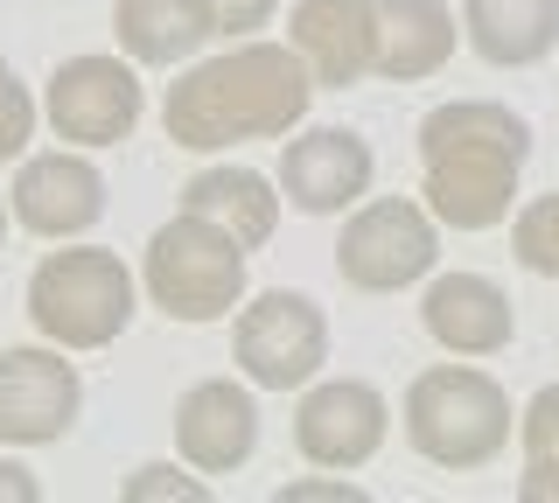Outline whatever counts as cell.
<instances>
[{"mask_svg":"<svg viewBox=\"0 0 559 503\" xmlns=\"http://www.w3.org/2000/svg\"><path fill=\"white\" fill-rule=\"evenodd\" d=\"M406 441L433 468H489L511 447V392L476 363H433L406 385Z\"/></svg>","mask_w":559,"mask_h":503,"instance_id":"obj_3","label":"cell"},{"mask_svg":"<svg viewBox=\"0 0 559 503\" xmlns=\"http://www.w3.org/2000/svg\"><path fill=\"white\" fill-rule=\"evenodd\" d=\"M112 36H119V49H127L133 63L168 71V63H189L210 36H217V8H210V0H119Z\"/></svg>","mask_w":559,"mask_h":503,"instance_id":"obj_18","label":"cell"},{"mask_svg":"<svg viewBox=\"0 0 559 503\" xmlns=\"http://www.w3.org/2000/svg\"><path fill=\"white\" fill-rule=\"evenodd\" d=\"M314 106V71L301 63L294 43H259L245 36L224 57L189 63L168 84L162 127L175 147L189 154H217L238 141H287Z\"/></svg>","mask_w":559,"mask_h":503,"instance_id":"obj_1","label":"cell"},{"mask_svg":"<svg viewBox=\"0 0 559 503\" xmlns=\"http://www.w3.org/2000/svg\"><path fill=\"white\" fill-rule=\"evenodd\" d=\"M245 259L252 252L224 224H210L197 211H175L147 238V252H140V287H147V301L168 322L203 328V322H224L245 301Z\"/></svg>","mask_w":559,"mask_h":503,"instance_id":"obj_4","label":"cell"},{"mask_svg":"<svg viewBox=\"0 0 559 503\" xmlns=\"http://www.w3.org/2000/svg\"><path fill=\"white\" fill-rule=\"evenodd\" d=\"M273 503H364V490L343 476H294L273 490Z\"/></svg>","mask_w":559,"mask_h":503,"instance_id":"obj_24","label":"cell"},{"mask_svg":"<svg viewBox=\"0 0 559 503\" xmlns=\"http://www.w3.org/2000/svg\"><path fill=\"white\" fill-rule=\"evenodd\" d=\"M147 112V92L133 77V57H105V49H84V57H63L49 71L43 92V119L57 127V141L70 147H119Z\"/></svg>","mask_w":559,"mask_h":503,"instance_id":"obj_8","label":"cell"},{"mask_svg":"<svg viewBox=\"0 0 559 503\" xmlns=\"http://www.w3.org/2000/svg\"><path fill=\"white\" fill-rule=\"evenodd\" d=\"M532 161V127L503 98H448L419 119V182L448 231H497L511 217L518 176Z\"/></svg>","mask_w":559,"mask_h":503,"instance_id":"obj_2","label":"cell"},{"mask_svg":"<svg viewBox=\"0 0 559 503\" xmlns=\"http://www.w3.org/2000/svg\"><path fill=\"white\" fill-rule=\"evenodd\" d=\"M0 238H8V196H0Z\"/></svg>","mask_w":559,"mask_h":503,"instance_id":"obj_27","label":"cell"},{"mask_svg":"<svg viewBox=\"0 0 559 503\" xmlns=\"http://www.w3.org/2000/svg\"><path fill=\"white\" fill-rule=\"evenodd\" d=\"M378 57L371 71L384 84H419L454 57V8L448 0H371Z\"/></svg>","mask_w":559,"mask_h":503,"instance_id":"obj_16","label":"cell"},{"mask_svg":"<svg viewBox=\"0 0 559 503\" xmlns=\"http://www.w3.org/2000/svg\"><path fill=\"white\" fill-rule=\"evenodd\" d=\"M28 141H35V98H28V84L8 71V57H0V161L28 154Z\"/></svg>","mask_w":559,"mask_h":503,"instance_id":"obj_23","label":"cell"},{"mask_svg":"<svg viewBox=\"0 0 559 503\" xmlns=\"http://www.w3.org/2000/svg\"><path fill=\"white\" fill-rule=\"evenodd\" d=\"M518 441H524V503H559V385H538L532 406L518 412Z\"/></svg>","mask_w":559,"mask_h":503,"instance_id":"obj_20","label":"cell"},{"mask_svg":"<svg viewBox=\"0 0 559 503\" xmlns=\"http://www.w3.org/2000/svg\"><path fill=\"white\" fill-rule=\"evenodd\" d=\"M231 357L238 371L252 378L259 392H301L322 378L329 363V315L322 301L294 287H266L252 301H238V322H231Z\"/></svg>","mask_w":559,"mask_h":503,"instance_id":"obj_6","label":"cell"},{"mask_svg":"<svg viewBox=\"0 0 559 503\" xmlns=\"http://www.w3.org/2000/svg\"><path fill=\"white\" fill-rule=\"evenodd\" d=\"M210 8H217V36H259V28L273 22L280 14V0H210Z\"/></svg>","mask_w":559,"mask_h":503,"instance_id":"obj_25","label":"cell"},{"mask_svg":"<svg viewBox=\"0 0 559 503\" xmlns=\"http://www.w3.org/2000/svg\"><path fill=\"white\" fill-rule=\"evenodd\" d=\"M133 308H140V287H133L127 259L105 245H63L28 273V322L57 350H105V343H119Z\"/></svg>","mask_w":559,"mask_h":503,"instance_id":"obj_5","label":"cell"},{"mask_svg":"<svg viewBox=\"0 0 559 503\" xmlns=\"http://www.w3.org/2000/svg\"><path fill=\"white\" fill-rule=\"evenodd\" d=\"M441 266V231L433 211H419L406 196H371L357 203L336 238V273L357 294H399Z\"/></svg>","mask_w":559,"mask_h":503,"instance_id":"obj_7","label":"cell"},{"mask_svg":"<svg viewBox=\"0 0 559 503\" xmlns=\"http://www.w3.org/2000/svg\"><path fill=\"white\" fill-rule=\"evenodd\" d=\"M511 259L538 280H559V189L552 196H532L511 224Z\"/></svg>","mask_w":559,"mask_h":503,"instance_id":"obj_21","label":"cell"},{"mask_svg":"<svg viewBox=\"0 0 559 503\" xmlns=\"http://www.w3.org/2000/svg\"><path fill=\"white\" fill-rule=\"evenodd\" d=\"M462 36L497 71H532L559 49V0H462Z\"/></svg>","mask_w":559,"mask_h":503,"instance_id":"obj_17","label":"cell"},{"mask_svg":"<svg viewBox=\"0 0 559 503\" xmlns=\"http://www.w3.org/2000/svg\"><path fill=\"white\" fill-rule=\"evenodd\" d=\"M0 503H43V482H35L22 462H8V455H0Z\"/></svg>","mask_w":559,"mask_h":503,"instance_id":"obj_26","label":"cell"},{"mask_svg":"<svg viewBox=\"0 0 559 503\" xmlns=\"http://www.w3.org/2000/svg\"><path fill=\"white\" fill-rule=\"evenodd\" d=\"M273 189L280 182H266L259 168H231V161H224V168H203V176L182 182V211L224 224L245 252H259L273 238V224H280V203H287V196H273Z\"/></svg>","mask_w":559,"mask_h":503,"instance_id":"obj_19","label":"cell"},{"mask_svg":"<svg viewBox=\"0 0 559 503\" xmlns=\"http://www.w3.org/2000/svg\"><path fill=\"white\" fill-rule=\"evenodd\" d=\"M84 378L63 350H8L0 357V447H49L78 427Z\"/></svg>","mask_w":559,"mask_h":503,"instance_id":"obj_10","label":"cell"},{"mask_svg":"<svg viewBox=\"0 0 559 503\" xmlns=\"http://www.w3.org/2000/svg\"><path fill=\"white\" fill-rule=\"evenodd\" d=\"M175 447L203 476H231L259 447V398L231 378H197L175 398Z\"/></svg>","mask_w":559,"mask_h":503,"instance_id":"obj_13","label":"cell"},{"mask_svg":"<svg viewBox=\"0 0 559 503\" xmlns=\"http://www.w3.org/2000/svg\"><path fill=\"white\" fill-rule=\"evenodd\" d=\"M378 154L364 133L349 127H308L280 147V196L294 203L301 217H343L371 196Z\"/></svg>","mask_w":559,"mask_h":503,"instance_id":"obj_9","label":"cell"},{"mask_svg":"<svg viewBox=\"0 0 559 503\" xmlns=\"http://www.w3.org/2000/svg\"><path fill=\"white\" fill-rule=\"evenodd\" d=\"M8 211L35 238H84L105 217V176H98L92 154H78V147L28 154L14 189H8Z\"/></svg>","mask_w":559,"mask_h":503,"instance_id":"obj_12","label":"cell"},{"mask_svg":"<svg viewBox=\"0 0 559 503\" xmlns=\"http://www.w3.org/2000/svg\"><path fill=\"white\" fill-rule=\"evenodd\" d=\"M392 433V406L371 378H322L294 412V447L314 468H364Z\"/></svg>","mask_w":559,"mask_h":503,"instance_id":"obj_11","label":"cell"},{"mask_svg":"<svg viewBox=\"0 0 559 503\" xmlns=\"http://www.w3.org/2000/svg\"><path fill=\"white\" fill-rule=\"evenodd\" d=\"M119 496L127 503H210V482L203 468H175V462H140L127 482H119Z\"/></svg>","mask_w":559,"mask_h":503,"instance_id":"obj_22","label":"cell"},{"mask_svg":"<svg viewBox=\"0 0 559 503\" xmlns=\"http://www.w3.org/2000/svg\"><path fill=\"white\" fill-rule=\"evenodd\" d=\"M287 43L314 71V92H349L357 77H371V57H378L371 0H294Z\"/></svg>","mask_w":559,"mask_h":503,"instance_id":"obj_15","label":"cell"},{"mask_svg":"<svg viewBox=\"0 0 559 503\" xmlns=\"http://www.w3.org/2000/svg\"><path fill=\"white\" fill-rule=\"evenodd\" d=\"M419 322H427V336L448 357H497L518 336V308L489 273H441V280H427Z\"/></svg>","mask_w":559,"mask_h":503,"instance_id":"obj_14","label":"cell"}]
</instances>
